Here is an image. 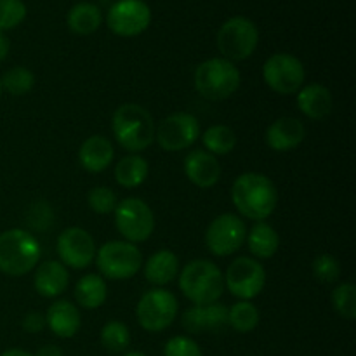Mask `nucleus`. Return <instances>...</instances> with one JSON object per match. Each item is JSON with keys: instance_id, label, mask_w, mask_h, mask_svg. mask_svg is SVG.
Segmentation results:
<instances>
[{"instance_id": "nucleus-32", "label": "nucleus", "mask_w": 356, "mask_h": 356, "mask_svg": "<svg viewBox=\"0 0 356 356\" xmlns=\"http://www.w3.org/2000/svg\"><path fill=\"white\" fill-rule=\"evenodd\" d=\"M26 13L23 0H0V31L19 26L26 17Z\"/></svg>"}, {"instance_id": "nucleus-39", "label": "nucleus", "mask_w": 356, "mask_h": 356, "mask_svg": "<svg viewBox=\"0 0 356 356\" xmlns=\"http://www.w3.org/2000/svg\"><path fill=\"white\" fill-rule=\"evenodd\" d=\"M21 323H23V329L30 334H38L47 327V323H45V315H42V313L38 312L26 313Z\"/></svg>"}, {"instance_id": "nucleus-40", "label": "nucleus", "mask_w": 356, "mask_h": 356, "mask_svg": "<svg viewBox=\"0 0 356 356\" xmlns=\"http://www.w3.org/2000/svg\"><path fill=\"white\" fill-rule=\"evenodd\" d=\"M35 356H63V350L59 346H56V344H45V346H42L37 351Z\"/></svg>"}, {"instance_id": "nucleus-11", "label": "nucleus", "mask_w": 356, "mask_h": 356, "mask_svg": "<svg viewBox=\"0 0 356 356\" xmlns=\"http://www.w3.org/2000/svg\"><path fill=\"white\" fill-rule=\"evenodd\" d=\"M222 277L225 289H228L240 301H252L266 285V270L254 257L243 256L235 259Z\"/></svg>"}, {"instance_id": "nucleus-1", "label": "nucleus", "mask_w": 356, "mask_h": 356, "mask_svg": "<svg viewBox=\"0 0 356 356\" xmlns=\"http://www.w3.org/2000/svg\"><path fill=\"white\" fill-rule=\"evenodd\" d=\"M232 200L243 218L257 222L273 214L278 204V191L273 181L264 174L245 172L233 183Z\"/></svg>"}, {"instance_id": "nucleus-4", "label": "nucleus", "mask_w": 356, "mask_h": 356, "mask_svg": "<svg viewBox=\"0 0 356 356\" xmlns=\"http://www.w3.org/2000/svg\"><path fill=\"white\" fill-rule=\"evenodd\" d=\"M42 250L38 240L21 228L0 233V271L9 277H23L37 268Z\"/></svg>"}, {"instance_id": "nucleus-6", "label": "nucleus", "mask_w": 356, "mask_h": 356, "mask_svg": "<svg viewBox=\"0 0 356 356\" xmlns=\"http://www.w3.org/2000/svg\"><path fill=\"white\" fill-rule=\"evenodd\" d=\"M96 264L106 280H129L143 266V254L136 243L111 240L96 250Z\"/></svg>"}, {"instance_id": "nucleus-36", "label": "nucleus", "mask_w": 356, "mask_h": 356, "mask_svg": "<svg viewBox=\"0 0 356 356\" xmlns=\"http://www.w3.org/2000/svg\"><path fill=\"white\" fill-rule=\"evenodd\" d=\"M163 356H204V353L197 341L190 336H174L165 343Z\"/></svg>"}, {"instance_id": "nucleus-38", "label": "nucleus", "mask_w": 356, "mask_h": 356, "mask_svg": "<svg viewBox=\"0 0 356 356\" xmlns=\"http://www.w3.org/2000/svg\"><path fill=\"white\" fill-rule=\"evenodd\" d=\"M183 327L188 334H197L205 332V318H204V306H191L186 309L183 315Z\"/></svg>"}, {"instance_id": "nucleus-33", "label": "nucleus", "mask_w": 356, "mask_h": 356, "mask_svg": "<svg viewBox=\"0 0 356 356\" xmlns=\"http://www.w3.org/2000/svg\"><path fill=\"white\" fill-rule=\"evenodd\" d=\"M313 277L322 284H336L341 277V264L330 254H322L313 261Z\"/></svg>"}, {"instance_id": "nucleus-21", "label": "nucleus", "mask_w": 356, "mask_h": 356, "mask_svg": "<svg viewBox=\"0 0 356 356\" xmlns=\"http://www.w3.org/2000/svg\"><path fill=\"white\" fill-rule=\"evenodd\" d=\"M113 159V145L104 136H90L82 143L79 149V162L87 172H103L111 165Z\"/></svg>"}, {"instance_id": "nucleus-28", "label": "nucleus", "mask_w": 356, "mask_h": 356, "mask_svg": "<svg viewBox=\"0 0 356 356\" xmlns=\"http://www.w3.org/2000/svg\"><path fill=\"white\" fill-rule=\"evenodd\" d=\"M261 313L250 301H238L228 308V325L238 334H249L259 325Z\"/></svg>"}, {"instance_id": "nucleus-25", "label": "nucleus", "mask_w": 356, "mask_h": 356, "mask_svg": "<svg viewBox=\"0 0 356 356\" xmlns=\"http://www.w3.org/2000/svg\"><path fill=\"white\" fill-rule=\"evenodd\" d=\"M68 28L76 35H90L103 23V13L92 2H79L70 9L66 17Z\"/></svg>"}, {"instance_id": "nucleus-31", "label": "nucleus", "mask_w": 356, "mask_h": 356, "mask_svg": "<svg viewBox=\"0 0 356 356\" xmlns=\"http://www.w3.org/2000/svg\"><path fill=\"white\" fill-rule=\"evenodd\" d=\"M332 306L344 320L356 318V287L350 282L339 284L332 291Z\"/></svg>"}, {"instance_id": "nucleus-17", "label": "nucleus", "mask_w": 356, "mask_h": 356, "mask_svg": "<svg viewBox=\"0 0 356 356\" xmlns=\"http://www.w3.org/2000/svg\"><path fill=\"white\" fill-rule=\"evenodd\" d=\"M306 138V129L302 122L296 117H282L270 124L266 129V145L273 152H291L298 148Z\"/></svg>"}, {"instance_id": "nucleus-7", "label": "nucleus", "mask_w": 356, "mask_h": 356, "mask_svg": "<svg viewBox=\"0 0 356 356\" xmlns=\"http://www.w3.org/2000/svg\"><path fill=\"white\" fill-rule=\"evenodd\" d=\"M216 44L225 59L232 63L243 61V59H249L257 49L259 30L249 17L233 16L219 28Z\"/></svg>"}, {"instance_id": "nucleus-3", "label": "nucleus", "mask_w": 356, "mask_h": 356, "mask_svg": "<svg viewBox=\"0 0 356 356\" xmlns=\"http://www.w3.org/2000/svg\"><path fill=\"white\" fill-rule=\"evenodd\" d=\"M179 289L184 298L197 306L218 302L225 292V277L216 263L209 259L190 261L179 275Z\"/></svg>"}, {"instance_id": "nucleus-20", "label": "nucleus", "mask_w": 356, "mask_h": 356, "mask_svg": "<svg viewBox=\"0 0 356 356\" xmlns=\"http://www.w3.org/2000/svg\"><path fill=\"white\" fill-rule=\"evenodd\" d=\"M298 108L312 120H323L332 113V92L322 83H309L298 90Z\"/></svg>"}, {"instance_id": "nucleus-10", "label": "nucleus", "mask_w": 356, "mask_h": 356, "mask_svg": "<svg viewBox=\"0 0 356 356\" xmlns=\"http://www.w3.org/2000/svg\"><path fill=\"white\" fill-rule=\"evenodd\" d=\"M263 79L273 92L284 94V96L298 94V90L305 86V65L296 56L278 52V54L270 56L264 63Z\"/></svg>"}, {"instance_id": "nucleus-19", "label": "nucleus", "mask_w": 356, "mask_h": 356, "mask_svg": "<svg viewBox=\"0 0 356 356\" xmlns=\"http://www.w3.org/2000/svg\"><path fill=\"white\" fill-rule=\"evenodd\" d=\"M68 270H66V266L61 261H45V263L38 264L33 277V285L35 291L42 298H58V296H61L68 289Z\"/></svg>"}, {"instance_id": "nucleus-41", "label": "nucleus", "mask_w": 356, "mask_h": 356, "mask_svg": "<svg viewBox=\"0 0 356 356\" xmlns=\"http://www.w3.org/2000/svg\"><path fill=\"white\" fill-rule=\"evenodd\" d=\"M9 49H10L9 38L6 37V33H3V31H0V63L6 61L7 54H9Z\"/></svg>"}, {"instance_id": "nucleus-29", "label": "nucleus", "mask_w": 356, "mask_h": 356, "mask_svg": "<svg viewBox=\"0 0 356 356\" xmlns=\"http://www.w3.org/2000/svg\"><path fill=\"white\" fill-rule=\"evenodd\" d=\"M131 330L125 325L124 322H118V320H111L106 325L101 329L99 341L101 346L111 355H120L131 346Z\"/></svg>"}, {"instance_id": "nucleus-24", "label": "nucleus", "mask_w": 356, "mask_h": 356, "mask_svg": "<svg viewBox=\"0 0 356 356\" xmlns=\"http://www.w3.org/2000/svg\"><path fill=\"white\" fill-rule=\"evenodd\" d=\"M108 298L106 280L97 273L83 275L75 285V299L86 309H97Z\"/></svg>"}, {"instance_id": "nucleus-23", "label": "nucleus", "mask_w": 356, "mask_h": 356, "mask_svg": "<svg viewBox=\"0 0 356 356\" xmlns=\"http://www.w3.org/2000/svg\"><path fill=\"white\" fill-rule=\"evenodd\" d=\"M247 247H249L250 254L259 259H270L278 252L280 247V236H278L277 229L271 225L264 221H257L252 226L249 233H247Z\"/></svg>"}, {"instance_id": "nucleus-34", "label": "nucleus", "mask_w": 356, "mask_h": 356, "mask_svg": "<svg viewBox=\"0 0 356 356\" xmlns=\"http://www.w3.org/2000/svg\"><path fill=\"white\" fill-rule=\"evenodd\" d=\"M87 204H89V207L96 214H110V212L115 211L118 200L117 195H115V191L111 188L96 186L87 195Z\"/></svg>"}, {"instance_id": "nucleus-2", "label": "nucleus", "mask_w": 356, "mask_h": 356, "mask_svg": "<svg viewBox=\"0 0 356 356\" xmlns=\"http://www.w3.org/2000/svg\"><path fill=\"white\" fill-rule=\"evenodd\" d=\"M111 129L118 145L131 153H139L155 141V120L145 106L125 103L115 110Z\"/></svg>"}, {"instance_id": "nucleus-30", "label": "nucleus", "mask_w": 356, "mask_h": 356, "mask_svg": "<svg viewBox=\"0 0 356 356\" xmlns=\"http://www.w3.org/2000/svg\"><path fill=\"white\" fill-rule=\"evenodd\" d=\"M0 83H2V90H7L10 96H24L33 89L35 75L26 66H14L7 70Z\"/></svg>"}, {"instance_id": "nucleus-22", "label": "nucleus", "mask_w": 356, "mask_h": 356, "mask_svg": "<svg viewBox=\"0 0 356 356\" xmlns=\"http://www.w3.org/2000/svg\"><path fill=\"white\" fill-rule=\"evenodd\" d=\"M179 273V259L169 249L156 250L145 263V278L156 287L170 284Z\"/></svg>"}, {"instance_id": "nucleus-18", "label": "nucleus", "mask_w": 356, "mask_h": 356, "mask_svg": "<svg viewBox=\"0 0 356 356\" xmlns=\"http://www.w3.org/2000/svg\"><path fill=\"white\" fill-rule=\"evenodd\" d=\"M45 323L54 336L61 339H72L82 325L79 308L66 299H59L45 313Z\"/></svg>"}, {"instance_id": "nucleus-43", "label": "nucleus", "mask_w": 356, "mask_h": 356, "mask_svg": "<svg viewBox=\"0 0 356 356\" xmlns=\"http://www.w3.org/2000/svg\"><path fill=\"white\" fill-rule=\"evenodd\" d=\"M122 356H146V355L141 353V351H129V353H124Z\"/></svg>"}, {"instance_id": "nucleus-37", "label": "nucleus", "mask_w": 356, "mask_h": 356, "mask_svg": "<svg viewBox=\"0 0 356 356\" xmlns=\"http://www.w3.org/2000/svg\"><path fill=\"white\" fill-rule=\"evenodd\" d=\"M52 219H54V214L47 202H35L28 212V222L38 232H45L52 225Z\"/></svg>"}, {"instance_id": "nucleus-9", "label": "nucleus", "mask_w": 356, "mask_h": 356, "mask_svg": "<svg viewBox=\"0 0 356 356\" xmlns=\"http://www.w3.org/2000/svg\"><path fill=\"white\" fill-rule=\"evenodd\" d=\"M179 309L176 296L165 289H152L141 296L136 306L139 325L148 332H162L174 323Z\"/></svg>"}, {"instance_id": "nucleus-8", "label": "nucleus", "mask_w": 356, "mask_h": 356, "mask_svg": "<svg viewBox=\"0 0 356 356\" xmlns=\"http://www.w3.org/2000/svg\"><path fill=\"white\" fill-rule=\"evenodd\" d=\"M113 212L115 226L125 242H146L155 232V214L141 198H124Z\"/></svg>"}, {"instance_id": "nucleus-27", "label": "nucleus", "mask_w": 356, "mask_h": 356, "mask_svg": "<svg viewBox=\"0 0 356 356\" xmlns=\"http://www.w3.org/2000/svg\"><path fill=\"white\" fill-rule=\"evenodd\" d=\"M205 146V152L212 153L214 156L228 155L235 149L236 146V134L232 127L225 124L211 125L207 131L204 132L202 138Z\"/></svg>"}, {"instance_id": "nucleus-26", "label": "nucleus", "mask_w": 356, "mask_h": 356, "mask_svg": "<svg viewBox=\"0 0 356 356\" xmlns=\"http://www.w3.org/2000/svg\"><path fill=\"white\" fill-rule=\"evenodd\" d=\"M148 162L138 153H131V155L124 156L115 165V179L122 188H127V190L141 186L146 177H148Z\"/></svg>"}, {"instance_id": "nucleus-35", "label": "nucleus", "mask_w": 356, "mask_h": 356, "mask_svg": "<svg viewBox=\"0 0 356 356\" xmlns=\"http://www.w3.org/2000/svg\"><path fill=\"white\" fill-rule=\"evenodd\" d=\"M204 318L205 332H222L228 327V306L221 305V302L204 306Z\"/></svg>"}, {"instance_id": "nucleus-44", "label": "nucleus", "mask_w": 356, "mask_h": 356, "mask_svg": "<svg viewBox=\"0 0 356 356\" xmlns=\"http://www.w3.org/2000/svg\"><path fill=\"white\" fill-rule=\"evenodd\" d=\"M0 97H2V83H0Z\"/></svg>"}, {"instance_id": "nucleus-15", "label": "nucleus", "mask_w": 356, "mask_h": 356, "mask_svg": "<svg viewBox=\"0 0 356 356\" xmlns=\"http://www.w3.org/2000/svg\"><path fill=\"white\" fill-rule=\"evenodd\" d=\"M58 249L59 259L65 266L73 268V270H83L89 266L96 257V242L92 235L87 229L72 226L66 228L61 235L58 236Z\"/></svg>"}, {"instance_id": "nucleus-16", "label": "nucleus", "mask_w": 356, "mask_h": 356, "mask_svg": "<svg viewBox=\"0 0 356 356\" xmlns=\"http://www.w3.org/2000/svg\"><path fill=\"white\" fill-rule=\"evenodd\" d=\"M184 174L198 188H212L221 179L218 156L204 149H193L184 159Z\"/></svg>"}, {"instance_id": "nucleus-5", "label": "nucleus", "mask_w": 356, "mask_h": 356, "mask_svg": "<svg viewBox=\"0 0 356 356\" xmlns=\"http://www.w3.org/2000/svg\"><path fill=\"white\" fill-rule=\"evenodd\" d=\"M240 82L238 68L225 58H211L195 70V89L209 101L228 99L238 90Z\"/></svg>"}, {"instance_id": "nucleus-42", "label": "nucleus", "mask_w": 356, "mask_h": 356, "mask_svg": "<svg viewBox=\"0 0 356 356\" xmlns=\"http://www.w3.org/2000/svg\"><path fill=\"white\" fill-rule=\"evenodd\" d=\"M0 356H35V355L30 353V351H26V350H19V348H10V350L3 351Z\"/></svg>"}, {"instance_id": "nucleus-14", "label": "nucleus", "mask_w": 356, "mask_h": 356, "mask_svg": "<svg viewBox=\"0 0 356 356\" xmlns=\"http://www.w3.org/2000/svg\"><path fill=\"white\" fill-rule=\"evenodd\" d=\"M108 28L118 37H138L152 23V9L145 0H117L106 16Z\"/></svg>"}, {"instance_id": "nucleus-13", "label": "nucleus", "mask_w": 356, "mask_h": 356, "mask_svg": "<svg viewBox=\"0 0 356 356\" xmlns=\"http://www.w3.org/2000/svg\"><path fill=\"white\" fill-rule=\"evenodd\" d=\"M200 138V122L195 115L177 111L163 118L155 129V141L163 152H183Z\"/></svg>"}, {"instance_id": "nucleus-12", "label": "nucleus", "mask_w": 356, "mask_h": 356, "mask_svg": "<svg viewBox=\"0 0 356 356\" xmlns=\"http://www.w3.org/2000/svg\"><path fill=\"white\" fill-rule=\"evenodd\" d=\"M247 226L240 216L226 214L212 219L205 232V245L209 252L218 257H228L240 250L245 243Z\"/></svg>"}]
</instances>
